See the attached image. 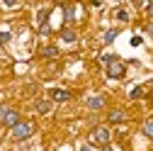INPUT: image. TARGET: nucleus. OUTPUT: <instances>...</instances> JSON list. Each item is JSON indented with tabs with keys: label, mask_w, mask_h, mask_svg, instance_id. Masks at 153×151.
<instances>
[{
	"label": "nucleus",
	"mask_w": 153,
	"mask_h": 151,
	"mask_svg": "<svg viewBox=\"0 0 153 151\" xmlns=\"http://www.w3.org/2000/svg\"><path fill=\"white\" fill-rule=\"evenodd\" d=\"M90 141L92 144H100V146H107L109 144V129L107 127H95L90 132Z\"/></svg>",
	"instance_id": "f257e3e1"
},
{
	"label": "nucleus",
	"mask_w": 153,
	"mask_h": 151,
	"mask_svg": "<svg viewBox=\"0 0 153 151\" xmlns=\"http://www.w3.org/2000/svg\"><path fill=\"white\" fill-rule=\"evenodd\" d=\"M22 120L20 115H17L15 110H0V124H5V127H17Z\"/></svg>",
	"instance_id": "f03ea898"
},
{
	"label": "nucleus",
	"mask_w": 153,
	"mask_h": 151,
	"mask_svg": "<svg viewBox=\"0 0 153 151\" xmlns=\"http://www.w3.org/2000/svg\"><path fill=\"white\" fill-rule=\"evenodd\" d=\"M32 122H20L17 127H12V137L17 139V141H22V139H27L29 134H32Z\"/></svg>",
	"instance_id": "7ed1b4c3"
},
{
	"label": "nucleus",
	"mask_w": 153,
	"mask_h": 151,
	"mask_svg": "<svg viewBox=\"0 0 153 151\" xmlns=\"http://www.w3.org/2000/svg\"><path fill=\"white\" fill-rule=\"evenodd\" d=\"M107 76H109V78H122V76H124V64L122 61H112L107 66Z\"/></svg>",
	"instance_id": "20e7f679"
},
{
	"label": "nucleus",
	"mask_w": 153,
	"mask_h": 151,
	"mask_svg": "<svg viewBox=\"0 0 153 151\" xmlns=\"http://www.w3.org/2000/svg\"><path fill=\"white\" fill-rule=\"evenodd\" d=\"M51 98H53L56 102H66V100L71 98V93H68V90H61V88H53V90H51Z\"/></svg>",
	"instance_id": "39448f33"
},
{
	"label": "nucleus",
	"mask_w": 153,
	"mask_h": 151,
	"mask_svg": "<svg viewBox=\"0 0 153 151\" xmlns=\"http://www.w3.org/2000/svg\"><path fill=\"white\" fill-rule=\"evenodd\" d=\"M124 117H126V115H124V112H122V110H112L107 120H109L112 124H119V122H124Z\"/></svg>",
	"instance_id": "423d86ee"
},
{
	"label": "nucleus",
	"mask_w": 153,
	"mask_h": 151,
	"mask_svg": "<svg viewBox=\"0 0 153 151\" xmlns=\"http://www.w3.org/2000/svg\"><path fill=\"white\" fill-rule=\"evenodd\" d=\"M88 107H90V110H100V107H105V98H100V95L90 98V100H88Z\"/></svg>",
	"instance_id": "0eeeda50"
},
{
	"label": "nucleus",
	"mask_w": 153,
	"mask_h": 151,
	"mask_svg": "<svg viewBox=\"0 0 153 151\" xmlns=\"http://www.w3.org/2000/svg\"><path fill=\"white\" fill-rule=\"evenodd\" d=\"M36 112H42V115L51 112V102L49 100H36Z\"/></svg>",
	"instance_id": "6e6552de"
},
{
	"label": "nucleus",
	"mask_w": 153,
	"mask_h": 151,
	"mask_svg": "<svg viewBox=\"0 0 153 151\" xmlns=\"http://www.w3.org/2000/svg\"><path fill=\"white\" fill-rule=\"evenodd\" d=\"M42 54L46 56V59H56V56H59V49H56V46H46Z\"/></svg>",
	"instance_id": "1a4fd4ad"
},
{
	"label": "nucleus",
	"mask_w": 153,
	"mask_h": 151,
	"mask_svg": "<svg viewBox=\"0 0 153 151\" xmlns=\"http://www.w3.org/2000/svg\"><path fill=\"white\" fill-rule=\"evenodd\" d=\"M61 39H63V42H75V32H73V29H63V32H61Z\"/></svg>",
	"instance_id": "9d476101"
},
{
	"label": "nucleus",
	"mask_w": 153,
	"mask_h": 151,
	"mask_svg": "<svg viewBox=\"0 0 153 151\" xmlns=\"http://www.w3.org/2000/svg\"><path fill=\"white\" fill-rule=\"evenodd\" d=\"M114 17H117V20H119V22H126V20H129V12H126L124 7H119L117 12H114Z\"/></svg>",
	"instance_id": "9b49d317"
},
{
	"label": "nucleus",
	"mask_w": 153,
	"mask_h": 151,
	"mask_svg": "<svg viewBox=\"0 0 153 151\" xmlns=\"http://www.w3.org/2000/svg\"><path fill=\"white\" fill-rule=\"evenodd\" d=\"M143 134H146V137H151V139H153V120H148V122H146V124H143Z\"/></svg>",
	"instance_id": "f8f14e48"
},
{
	"label": "nucleus",
	"mask_w": 153,
	"mask_h": 151,
	"mask_svg": "<svg viewBox=\"0 0 153 151\" xmlns=\"http://www.w3.org/2000/svg\"><path fill=\"white\" fill-rule=\"evenodd\" d=\"M114 37H117V29H109V32H105V42H107V44H112V42H114Z\"/></svg>",
	"instance_id": "ddd939ff"
},
{
	"label": "nucleus",
	"mask_w": 153,
	"mask_h": 151,
	"mask_svg": "<svg viewBox=\"0 0 153 151\" xmlns=\"http://www.w3.org/2000/svg\"><path fill=\"white\" fill-rule=\"evenodd\" d=\"M10 39H12V34H10V32H0V44H7Z\"/></svg>",
	"instance_id": "4468645a"
},
{
	"label": "nucleus",
	"mask_w": 153,
	"mask_h": 151,
	"mask_svg": "<svg viewBox=\"0 0 153 151\" xmlns=\"http://www.w3.org/2000/svg\"><path fill=\"white\" fill-rule=\"evenodd\" d=\"M71 20H73V7L68 5V7H66V22H71Z\"/></svg>",
	"instance_id": "2eb2a0df"
},
{
	"label": "nucleus",
	"mask_w": 153,
	"mask_h": 151,
	"mask_svg": "<svg viewBox=\"0 0 153 151\" xmlns=\"http://www.w3.org/2000/svg\"><path fill=\"white\" fill-rule=\"evenodd\" d=\"M141 95H143L141 88H134V90H131V98H141Z\"/></svg>",
	"instance_id": "dca6fc26"
},
{
	"label": "nucleus",
	"mask_w": 153,
	"mask_h": 151,
	"mask_svg": "<svg viewBox=\"0 0 153 151\" xmlns=\"http://www.w3.org/2000/svg\"><path fill=\"white\" fill-rule=\"evenodd\" d=\"M102 151H112V149H109V144H107V146H102Z\"/></svg>",
	"instance_id": "f3484780"
},
{
	"label": "nucleus",
	"mask_w": 153,
	"mask_h": 151,
	"mask_svg": "<svg viewBox=\"0 0 153 151\" xmlns=\"http://www.w3.org/2000/svg\"><path fill=\"white\" fill-rule=\"evenodd\" d=\"M80 151H92V149H90V146H83V149H80Z\"/></svg>",
	"instance_id": "a211bd4d"
},
{
	"label": "nucleus",
	"mask_w": 153,
	"mask_h": 151,
	"mask_svg": "<svg viewBox=\"0 0 153 151\" xmlns=\"http://www.w3.org/2000/svg\"><path fill=\"white\" fill-rule=\"evenodd\" d=\"M148 12H151V15H153V3H151V5H148Z\"/></svg>",
	"instance_id": "6ab92c4d"
}]
</instances>
